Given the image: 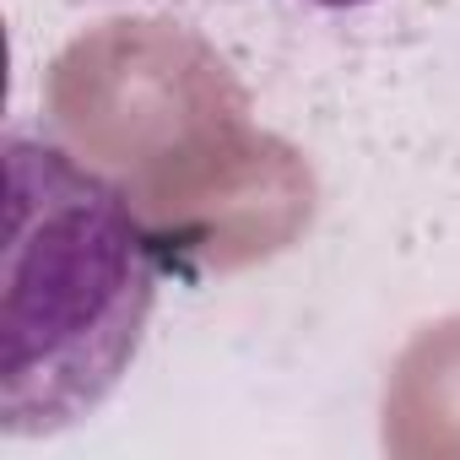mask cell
<instances>
[{"label":"cell","instance_id":"7a4b0ae2","mask_svg":"<svg viewBox=\"0 0 460 460\" xmlns=\"http://www.w3.org/2000/svg\"><path fill=\"white\" fill-rule=\"evenodd\" d=\"M6 282H0V433L39 438L98 411L130 374L157 250L114 179L55 136L6 130Z\"/></svg>","mask_w":460,"mask_h":460},{"label":"cell","instance_id":"277c9868","mask_svg":"<svg viewBox=\"0 0 460 460\" xmlns=\"http://www.w3.org/2000/svg\"><path fill=\"white\" fill-rule=\"evenodd\" d=\"M314 6H331V12H341V6H368V0H314Z\"/></svg>","mask_w":460,"mask_h":460},{"label":"cell","instance_id":"6da1fadb","mask_svg":"<svg viewBox=\"0 0 460 460\" xmlns=\"http://www.w3.org/2000/svg\"><path fill=\"white\" fill-rule=\"evenodd\" d=\"M44 125L125 190L163 277L261 266L314 222L304 152L255 125L234 66L173 17L82 28L44 71Z\"/></svg>","mask_w":460,"mask_h":460},{"label":"cell","instance_id":"3957f363","mask_svg":"<svg viewBox=\"0 0 460 460\" xmlns=\"http://www.w3.org/2000/svg\"><path fill=\"white\" fill-rule=\"evenodd\" d=\"M379 444L395 460H460V314L422 325L390 363Z\"/></svg>","mask_w":460,"mask_h":460}]
</instances>
